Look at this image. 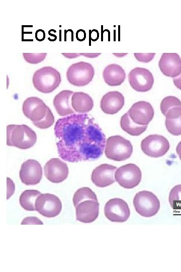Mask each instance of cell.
<instances>
[{
	"label": "cell",
	"mask_w": 181,
	"mask_h": 272,
	"mask_svg": "<svg viewBox=\"0 0 181 272\" xmlns=\"http://www.w3.org/2000/svg\"><path fill=\"white\" fill-rule=\"evenodd\" d=\"M60 158L69 162L94 160L103 154L106 137L94 119L86 113L59 118L54 126Z\"/></svg>",
	"instance_id": "6da1fadb"
},
{
	"label": "cell",
	"mask_w": 181,
	"mask_h": 272,
	"mask_svg": "<svg viewBox=\"0 0 181 272\" xmlns=\"http://www.w3.org/2000/svg\"><path fill=\"white\" fill-rule=\"evenodd\" d=\"M7 144L20 149H28L37 141L34 130L25 124H11L7 127Z\"/></svg>",
	"instance_id": "7a4b0ae2"
},
{
	"label": "cell",
	"mask_w": 181,
	"mask_h": 272,
	"mask_svg": "<svg viewBox=\"0 0 181 272\" xmlns=\"http://www.w3.org/2000/svg\"><path fill=\"white\" fill-rule=\"evenodd\" d=\"M32 82L35 89L43 93H50L55 90L61 82L60 73L51 66H44L33 74Z\"/></svg>",
	"instance_id": "3957f363"
},
{
	"label": "cell",
	"mask_w": 181,
	"mask_h": 272,
	"mask_svg": "<svg viewBox=\"0 0 181 272\" xmlns=\"http://www.w3.org/2000/svg\"><path fill=\"white\" fill-rule=\"evenodd\" d=\"M132 152L130 142L120 135L111 136L106 140L105 153L109 159L124 161L130 158Z\"/></svg>",
	"instance_id": "277c9868"
},
{
	"label": "cell",
	"mask_w": 181,
	"mask_h": 272,
	"mask_svg": "<svg viewBox=\"0 0 181 272\" xmlns=\"http://www.w3.org/2000/svg\"><path fill=\"white\" fill-rule=\"evenodd\" d=\"M133 205L137 213L144 217H151L155 215L160 206L157 196L147 190L139 191L135 194Z\"/></svg>",
	"instance_id": "5b68a950"
},
{
	"label": "cell",
	"mask_w": 181,
	"mask_h": 272,
	"mask_svg": "<svg viewBox=\"0 0 181 272\" xmlns=\"http://www.w3.org/2000/svg\"><path fill=\"white\" fill-rule=\"evenodd\" d=\"M94 75L93 66L84 61L72 64L66 72V77L69 83L78 87L88 84L92 81Z\"/></svg>",
	"instance_id": "8992f818"
},
{
	"label": "cell",
	"mask_w": 181,
	"mask_h": 272,
	"mask_svg": "<svg viewBox=\"0 0 181 272\" xmlns=\"http://www.w3.org/2000/svg\"><path fill=\"white\" fill-rule=\"evenodd\" d=\"M141 177L140 169L132 163L120 167L115 173L116 181L121 186L127 189L137 186L141 181Z\"/></svg>",
	"instance_id": "52a82bcc"
},
{
	"label": "cell",
	"mask_w": 181,
	"mask_h": 272,
	"mask_svg": "<svg viewBox=\"0 0 181 272\" xmlns=\"http://www.w3.org/2000/svg\"><path fill=\"white\" fill-rule=\"evenodd\" d=\"M169 142L164 137L157 134H151L142 140L141 148L146 155L158 158L164 156L169 150Z\"/></svg>",
	"instance_id": "ba28073f"
},
{
	"label": "cell",
	"mask_w": 181,
	"mask_h": 272,
	"mask_svg": "<svg viewBox=\"0 0 181 272\" xmlns=\"http://www.w3.org/2000/svg\"><path fill=\"white\" fill-rule=\"evenodd\" d=\"M36 211L47 218L55 217L58 215L62 209L60 199L50 193H41L35 201Z\"/></svg>",
	"instance_id": "9c48e42d"
},
{
	"label": "cell",
	"mask_w": 181,
	"mask_h": 272,
	"mask_svg": "<svg viewBox=\"0 0 181 272\" xmlns=\"http://www.w3.org/2000/svg\"><path fill=\"white\" fill-rule=\"evenodd\" d=\"M106 218L114 222H124L130 217V212L128 204L119 198H114L107 202L104 208Z\"/></svg>",
	"instance_id": "30bf717a"
},
{
	"label": "cell",
	"mask_w": 181,
	"mask_h": 272,
	"mask_svg": "<svg viewBox=\"0 0 181 272\" xmlns=\"http://www.w3.org/2000/svg\"><path fill=\"white\" fill-rule=\"evenodd\" d=\"M128 79L131 87L137 92L148 91L154 83L152 73L143 67H137L132 69L128 75Z\"/></svg>",
	"instance_id": "8fae6325"
},
{
	"label": "cell",
	"mask_w": 181,
	"mask_h": 272,
	"mask_svg": "<svg viewBox=\"0 0 181 272\" xmlns=\"http://www.w3.org/2000/svg\"><path fill=\"white\" fill-rule=\"evenodd\" d=\"M128 112L132 120L140 125H148L154 114L151 104L145 101H139L133 104Z\"/></svg>",
	"instance_id": "7c38bea8"
},
{
	"label": "cell",
	"mask_w": 181,
	"mask_h": 272,
	"mask_svg": "<svg viewBox=\"0 0 181 272\" xmlns=\"http://www.w3.org/2000/svg\"><path fill=\"white\" fill-rule=\"evenodd\" d=\"M20 178L23 183L27 185L38 184L42 178V168L35 160H28L23 162L20 171Z\"/></svg>",
	"instance_id": "4fadbf2b"
},
{
	"label": "cell",
	"mask_w": 181,
	"mask_h": 272,
	"mask_svg": "<svg viewBox=\"0 0 181 272\" xmlns=\"http://www.w3.org/2000/svg\"><path fill=\"white\" fill-rule=\"evenodd\" d=\"M76 219L77 221L89 223L95 221L99 215V203L98 200L88 199L80 201L75 206Z\"/></svg>",
	"instance_id": "5bb4252c"
},
{
	"label": "cell",
	"mask_w": 181,
	"mask_h": 272,
	"mask_svg": "<svg viewBox=\"0 0 181 272\" xmlns=\"http://www.w3.org/2000/svg\"><path fill=\"white\" fill-rule=\"evenodd\" d=\"M47 108L44 101L36 97L27 98L22 106L24 114L32 122L43 119L46 115Z\"/></svg>",
	"instance_id": "9a60e30c"
},
{
	"label": "cell",
	"mask_w": 181,
	"mask_h": 272,
	"mask_svg": "<svg viewBox=\"0 0 181 272\" xmlns=\"http://www.w3.org/2000/svg\"><path fill=\"white\" fill-rule=\"evenodd\" d=\"M46 178L53 183H60L65 180L68 175L67 164L58 158H52L46 162L44 168Z\"/></svg>",
	"instance_id": "2e32d148"
},
{
	"label": "cell",
	"mask_w": 181,
	"mask_h": 272,
	"mask_svg": "<svg viewBox=\"0 0 181 272\" xmlns=\"http://www.w3.org/2000/svg\"><path fill=\"white\" fill-rule=\"evenodd\" d=\"M158 66L166 77L174 78L181 74V58L176 53H163L158 62Z\"/></svg>",
	"instance_id": "e0dca14e"
},
{
	"label": "cell",
	"mask_w": 181,
	"mask_h": 272,
	"mask_svg": "<svg viewBox=\"0 0 181 272\" xmlns=\"http://www.w3.org/2000/svg\"><path fill=\"white\" fill-rule=\"evenodd\" d=\"M117 167L108 164H102L94 169L91 175L92 182L98 187H105L114 183V174Z\"/></svg>",
	"instance_id": "ac0fdd59"
},
{
	"label": "cell",
	"mask_w": 181,
	"mask_h": 272,
	"mask_svg": "<svg viewBox=\"0 0 181 272\" xmlns=\"http://www.w3.org/2000/svg\"><path fill=\"white\" fill-rule=\"evenodd\" d=\"M125 103L124 97L118 91H110L105 94L100 102L102 110L107 114H114L119 111Z\"/></svg>",
	"instance_id": "d6986e66"
},
{
	"label": "cell",
	"mask_w": 181,
	"mask_h": 272,
	"mask_svg": "<svg viewBox=\"0 0 181 272\" xmlns=\"http://www.w3.org/2000/svg\"><path fill=\"white\" fill-rule=\"evenodd\" d=\"M73 92L70 90H62L57 94L53 100V105L58 113L62 116L74 114L70 105V97L73 94Z\"/></svg>",
	"instance_id": "ffe728a7"
},
{
	"label": "cell",
	"mask_w": 181,
	"mask_h": 272,
	"mask_svg": "<svg viewBox=\"0 0 181 272\" xmlns=\"http://www.w3.org/2000/svg\"><path fill=\"white\" fill-rule=\"evenodd\" d=\"M103 77L106 84L111 86L120 85L126 78L124 69L117 64H110L103 71Z\"/></svg>",
	"instance_id": "44dd1931"
},
{
	"label": "cell",
	"mask_w": 181,
	"mask_h": 272,
	"mask_svg": "<svg viewBox=\"0 0 181 272\" xmlns=\"http://www.w3.org/2000/svg\"><path fill=\"white\" fill-rule=\"evenodd\" d=\"M71 105L75 112L86 113L92 110L94 101L88 94L82 92H77L72 94Z\"/></svg>",
	"instance_id": "7402d4cb"
},
{
	"label": "cell",
	"mask_w": 181,
	"mask_h": 272,
	"mask_svg": "<svg viewBox=\"0 0 181 272\" xmlns=\"http://www.w3.org/2000/svg\"><path fill=\"white\" fill-rule=\"evenodd\" d=\"M120 125L123 130L133 136H138L144 132L147 125H140L135 123L129 116L127 112L121 118Z\"/></svg>",
	"instance_id": "603a6c76"
},
{
	"label": "cell",
	"mask_w": 181,
	"mask_h": 272,
	"mask_svg": "<svg viewBox=\"0 0 181 272\" xmlns=\"http://www.w3.org/2000/svg\"><path fill=\"white\" fill-rule=\"evenodd\" d=\"M41 193L37 190H26L21 194L19 198L21 207L29 211H36L35 201Z\"/></svg>",
	"instance_id": "cb8c5ba5"
},
{
	"label": "cell",
	"mask_w": 181,
	"mask_h": 272,
	"mask_svg": "<svg viewBox=\"0 0 181 272\" xmlns=\"http://www.w3.org/2000/svg\"><path fill=\"white\" fill-rule=\"evenodd\" d=\"M88 199L98 200L95 193L88 187L79 188L74 193L73 197L74 206L81 200Z\"/></svg>",
	"instance_id": "d4e9b609"
},
{
	"label": "cell",
	"mask_w": 181,
	"mask_h": 272,
	"mask_svg": "<svg viewBox=\"0 0 181 272\" xmlns=\"http://www.w3.org/2000/svg\"><path fill=\"white\" fill-rule=\"evenodd\" d=\"M167 131L172 135H181V115L173 119H166L165 121Z\"/></svg>",
	"instance_id": "484cf974"
},
{
	"label": "cell",
	"mask_w": 181,
	"mask_h": 272,
	"mask_svg": "<svg viewBox=\"0 0 181 272\" xmlns=\"http://www.w3.org/2000/svg\"><path fill=\"white\" fill-rule=\"evenodd\" d=\"M177 106L181 107L180 100L175 96H168L162 100L160 103V110L162 113L165 116L170 109Z\"/></svg>",
	"instance_id": "4316f807"
},
{
	"label": "cell",
	"mask_w": 181,
	"mask_h": 272,
	"mask_svg": "<svg viewBox=\"0 0 181 272\" xmlns=\"http://www.w3.org/2000/svg\"><path fill=\"white\" fill-rule=\"evenodd\" d=\"M168 201L172 208L181 207V184L175 185L171 189Z\"/></svg>",
	"instance_id": "83f0119b"
},
{
	"label": "cell",
	"mask_w": 181,
	"mask_h": 272,
	"mask_svg": "<svg viewBox=\"0 0 181 272\" xmlns=\"http://www.w3.org/2000/svg\"><path fill=\"white\" fill-rule=\"evenodd\" d=\"M54 122V117L49 107L47 108L45 117L40 121L32 122L35 126L40 129H46L50 127Z\"/></svg>",
	"instance_id": "f1b7e54d"
},
{
	"label": "cell",
	"mask_w": 181,
	"mask_h": 272,
	"mask_svg": "<svg viewBox=\"0 0 181 272\" xmlns=\"http://www.w3.org/2000/svg\"><path fill=\"white\" fill-rule=\"evenodd\" d=\"M47 53H23L24 59L31 64H37L43 61Z\"/></svg>",
	"instance_id": "f546056e"
},
{
	"label": "cell",
	"mask_w": 181,
	"mask_h": 272,
	"mask_svg": "<svg viewBox=\"0 0 181 272\" xmlns=\"http://www.w3.org/2000/svg\"><path fill=\"white\" fill-rule=\"evenodd\" d=\"M135 58L139 61L147 63L153 59L155 53H134Z\"/></svg>",
	"instance_id": "4dcf8cb0"
},
{
	"label": "cell",
	"mask_w": 181,
	"mask_h": 272,
	"mask_svg": "<svg viewBox=\"0 0 181 272\" xmlns=\"http://www.w3.org/2000/svg\"><path fill=\"white\" fill-rule=\"evenodd\" d=\"M62 55H63L65 57L68 58H76L77 57H78L80 55L85 56L89 58H95L97 56H98L99 55L101 54V53H62Z\"/></svg>",
	"instance_id": "1f68e13d"
},
{
	"label": "cell",
	"mask_w": 181,
	"mask_h": 272,
	"mask_svg": "<svg viewBox=\"0 0 181 272\" xmlns=\"http://www.w3.org/2000/svg\"><path fill=\"white\" fill-rule=\"evenodd\" d=\"M22 225L26 224H38L43 225V222L38 218L35 217H29L24 219L21 223Z\"/></svg>",
	"instance_id": "d6a6232c"
},
{
	"label": "cell",
	"mask_w": 181,
	"mask_h": 272,
	"mask_svg": "<svg viewBox=\"0 0 181 272\" xmlns=\"http://www.w3.org/2000/svg\"><path fill=\"white\" fill-rule=\"evenodd\" d=\"M7 199H8L13 194L15 190V185L9 178H7Z\"/></svg>",
	"instance_id": "836d02e7"
},
{
	"label": "cell",
	"mask_w": 181,
	"mask_h": 272,
	"mask_svg": "<svg viewBox=\"0 0 181 272\" xmlns=\"http://www.w3.org/2000/svg\"><path fill=\"white\" fill-rule=\"evenodd\" d=\"M76 38L77 40L79 41L84 40L86 38V33L85 31L82 29L77 30L76 32Z\"/></svg>",
	"instance_id": "e575fe53"
},
{
	"label": "cell",
	"mask_w": 181,
	"mask_h": 272,
	"mask_svg": "<svg viewBox=\"0 0 181 272\" xmlns=\"http://www.w3.org/2000/svg\"><path fill=\"white\" fill-rule=\"evenodd\" d=\"M35 38L37 40L41 41L44 40L45 38V33L44 30L39 29L35 32Z\"/></svg>",
	"instance_id": "d590c367"
},
{
	"label": "cell",
	"mask_w": 181,
	"mask_h": 272,
	"mask_svg": "<svg viewBox=\"0 0 181 272\" xmlns=\"http://www.w3.org/2000/svg\"><path fill=\"white\" fill-rule=\"evenodd\" d=\"M173 82L176 88L181 90V74L178 76L174 78Z\"/></svg>",
	"instance_id": "8d00e7d4"
},
{
	"label": "cell",
	"mask_w": 181,
	"mask_h": 272,
	"mask_svg": "<svg viewBox=\"0 0 181 272\" xmlns=\"http://www.w3.org/2000/svg\"><path fill=\"white\" fill-rule=\"evenodd\" d=\"M176 152L181 160V141L178 143L176 148Z\"/></svg>",
	"instance_id": "74e56055"
}]
</instances>
